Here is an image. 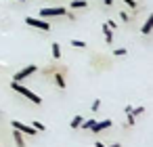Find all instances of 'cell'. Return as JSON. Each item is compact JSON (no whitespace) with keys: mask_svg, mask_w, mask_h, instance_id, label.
I'll return each instance as SVG.
<instances>
[{"mask_svg":"<svg viewBox=\"0 0 153 147\" xmlns=\"http://www.w3.org/2000/svg\"><path fill=\"white\" fill-rule=\"evenodd\" d=\"M11 88H13V90H17L19 95H23L27 101H32V103H36V105H40V103H42V97H40L38 93H32L30 88H25V86H23V84H19V82H11Z\"/></svg>","mask_w":153,"mask_h":147,"instance_id":"1","label":"cell"},{"mask_svg":"<svg viewBox=\"0 0 153 147\" xmlns=\"http://www.w3.org/2000/svg\"><path fill=\"white\" fill-rule=\"evenodd\" d=\"M25 23L32 25V28H36V30H42V32L51 30V23L46 19H42V17H25Z\"/></svg>","mask_w":153,"mask_h":147,"instance_id":"2","label":"cell"},{"mask_svg":"<svg viewBox=\"0 0 153 147\" xmlns=\"http://www.w3.org/2000/svg\"><path fill=\"white\" fill-rule=\"evenodd\" d=\"M65 13H67L65 7H46V9L40 11V17L48 19V17H59V15H65Z\"/></svg>","mask_w":153,"mask_h":147,"instance_id":"3","label":"cell"},{"mask_svg":"<svg viewBox=\"0 0 153 147\" xmlns=\"http://www.w3.org/2000/svg\"><path fill=\"white\" fill-rule=\"evenodd\" d=\"M38 72V65H25L23 69H19L17 74H15V78H13V82H21V80H25V78H30L32 74H36Z\"/></svg>","mask_w":153,"mask_h":147,"instance_id":"4","label":"cell"},{"mask_svg":"<svg viewBox=\"0 0 153 147\" xmlns=\"http://www.w3.org/2000/svg\"><path fill=\"white\" fill-rule=\"evenodd\" d=\"M11 126L15 128V130H19V132H23V134H36V128L34 126H30V124H25V122H21V120H13L11 122Z\"/></svg>","mask_w":153,"mask_h":147,"instance_id":"5","label":"cell"},{"mask_svg":"<svg viewBox=\"0 0 153 147\" xmlns=\"http://www.w3.org/2000/svg\"><path fill=\"white\" fill-rule=\"evenodd\" d=\"M107 128H111V120H103V122H94V126L90 128V132H92V134H99L101 130H107Z\"/></svg>","mask_w":153,"mask_h":147,"instance_id":"6","label":"cell"},{"mask_svg":"<svg viewBox=\"0 0 153 147\" xmlns=\"http://www.w3.org/2000/svg\"><path fill=\"white\" fill-rule=\"evenodd\" d=\"M143 111H145V107H143V105H138L136 109L132 107V109H130V113H128V126H134V122H136V116H140Z\"/></svg>","mask_w":153,"mask_h":147,"instance_id":"7","label":"cell"},{"mask_svg":"<svg viewBox=\"0 0 153 147\" xmlns=\"http://www.w3.org/2000/svg\"><path fill=\"white\" fill-rule=\"evenodd\" d=\"M53 80H55V84H57L59 88H65V86H67V82H65V76H63V72H55V74H53Z\"/></svg>","mask_w":153,"mask_h":147,"instance_id":"8","label":"cell"},{"mask_svg":"<svg viewBox=\"0 0 153 147\" xmlns=\"http://www.w3.org/2000/svg\"><path fill=\"white\" fill-rule=\"evenodd\" d=\"M103 34H105V42L111 44V42H113V30H111L107 23H103Z\"/></svg>","mask_w":153,"mask_h":147,"instance_id":"9","label":"cell"},{"mask_svg":"<svg viewBox=\"0 0 153 147\" xmlns=\"http://www.w3.org/2000/svg\"><path fill=\"white\" fill-rule=\"evenodd\" d=\"M13 139H15L17 147H25V141H23V132H19V130H15V128H13Z\"/></svg>","mask_w":153,"mask_h":147,"instance_id":"10","label":"cell"},{"mask_svg":"<svg viewBox=\"0 0 153 147\" xmlns=\"http://www.w3.org/2000/svg\"><path fill=\"white\" fill-rule=\"evenodd\" d=\"M151 28H153V15H149V17H147V21H145V25H143V30H140V32L147 36V34H151Z\"/></svg>","mask_w":153,"mask_h":147,"instance_id":"11","label":"cell"},{"mask_svg":"<svg viewBox=\"0 0 153 147\" xmlns=\"http://www.w3.org/2000/svg\"><path fill=\"white\" fill-rule=\"evenodd\" d=\"M69 7H71V9H86L88 4H86V0H71Z\"/></svg>","mask_w":153,"mask_h":147,"instance_id":"12","label":"cell"},{"mask_svg":"<svg viewBox=\"0 0 153 147\" xmlns=\"http://www.w3.org/2000/svg\"><path fill=\"white\" fill-rule=\"evenodd\" d=\"M59 57H61V44L53 42V59H59Z\"/></svg>","mask_w":153,"mask_h":147,"instance_id":"13","label":"cell"},{"mask_svg":"<svg viewBox=\"0 0 153 147\" xmlns=\"http://www.w3.org/2000/svg\"><path fill=\"white\" fill-rule=\"evenodd\" d=\"M82 120H84V116H74V120H71V128H74V130H76V128H80Z\"/></svg>","mask_w":153,"mask_h":147,"instance_id":"14","label":"cell"},{"mask_svg":"<svg viewBox=\"0 0 153 147\" xmlns=\"http://www.w3.org/2000/svg\"><path fill=\"white\" fill-rule=\"evenodd\" d=\"M80 126H82V128H84V130H86V128H88V130H90V128H92V126H94V120H92V118H90V120H82V124H80Z\"/></svg>","mask_w":153,"mask_h":147,"instance_id":"15","label":"cell"},{"mask_svg":"<svg viewBox=\"0 0 153 147\" xmlns=\"http://www.w3.org/2000/svg\"><path fill=\"white\" fill-rule=\"evenodd\" d=\"M69 44H71V46H76V49H86V42H82V40H71Z\"/></svg>","mask_w":153,"mask_h":147,"instance_id":"16","label":"cell"},{"mask_svg":"<svg viewBox=\"0 0 153 147\" xmlns=\"http://www.w3.org/2000/svg\"><path fill=\"white\" fill-rule=\"evenodd\" d=\"M126 53H128L126 49H113V55H115V57H124Z\"/></svg>","mask_w":153,"mask_h":147,"instance_id":"17","label":"cell"},{"mask_svg":"<svg viewBox=\"0 0 153 147\" xmlns=\"http://www.w3.org/2000/svg\"><path fill=\"white\" fill-rule=\"evenodd\" d=\"M32 126H34V128H36V130H40V132H42V130H44V124H42V122H34V124H32Z\"/></svg>","mask_w":153,"mask_h":147,"instance_id":"18","label":"cell"},{"mask_svg":"<svg viewBox=\"0 0 153 147\" xmlns=\"http://www.w3.org/2000/svg\"><path fill=\"white\" fill-rule=\"evenodd\" d=\"M101 107V99H94V103H92V111H97Z\"/></svg>","mask_w":153,"mask_h":147,"instance_id":"19","label":"cell"},{"mask_svg":"<svg viewBox=\"0 0 153 147\" xmlns=\"http://www.w3.org/2000/svg\"><path fill=\"white\" fill-rule=\"evenodd\" d=\"M124 2H126L128 7H132V9H136V7H138V4H136V0H124Z\"/></svg>","mask_w":153,"mask_h":147,"instance_id":"20","label":"cell"},{"mask_svg":"<svg viewBox=\"0 0 153 147\" xmlns=\"http://www.w3.org/2000/svg\"><path fill=\"white\" fill-rule=\"evenodd\" d=\"M107 25H109L111 30H117V23H115V21H107Z\"/></svg>","mask_w":153,"mask_h":147,"instance_id":"21","label":"cell"},{"mask_svg":"<svg viewBox=\"0 0 153 147\" xmlns=\"http://www.w3.org/2000/svg\"><path fill=\"white\" fill-rule=\"evenodd\" d=\"M120 17H122V21H128L130 17H128V13H120Z\"/></svg>","mask_w":153,"mask_h":147,"instance_id":"22","label":"cell"},{"mask_svg":"<svg viewBox=\"0 0 153 147\" xmlns=\"http://www.w3.org/2000/svg\"><path fill=\"white\" fill-rule=\"evenodd\" d=\"M94 147H107V145H105V143H101V141H97V143H94Z\"/></svg>","mask_w":153,"mask_h":147,"instance_id":"23","label":"cell"},{"mask_svg":"<svg viewBox=\"0 0 153 147\" xmlns=\"http://www.w3.org/2000/svg\"><path fill=\"white\" fill-rule=\"evenodd\" d=\"M103 2H105L107 7H111V4H113V0H103Z\"/></svg>","mask_w":153,"mask_h":147,"instance_id":"24","label":"cell"},{"mask_svg":"<svg viewBox=\"0 0 153 147\" xmlns=\"http://www.w3.org/2000/svg\"><path fill=\"white\" fill-rule=\"evenodd\" d=\"M111 147H122V145H120V143H113V145H111Z\"/></svg>","mask_w":153,"mask_h":147,"instance_id":"25","label":"cell"},{"mask_svg":"<svg viewBox=\"0 0 153 147\" xmlns=\"http://www.w3.org/2000/svg\"><path fill=\"white\" fill-rule=\"evenodd\" d=\"M13 2H25V0H13Z\"/></svg>","mask_w":153,"mask_h":147,"instance_id":"26","label":"cell"}]
</instances>
